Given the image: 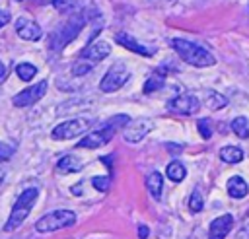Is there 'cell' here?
Wrapping results in <instances>:
<instances>
[{"label": "cell", "instance_id": "6da1fadb", "mask_svg": "<svg viewBox=\"0 0 249 239\" xmlns=\"http://www.w3.org/2000/svg\"><path fill=\"white\" fill-rule=\"evenodd\" d=\"M86 21H88V17H86V14L84 12H76V14H72L58 29H54L53 33H51V37H49V49L51 51H62L70 41H74L76 37H78V33L82 31V27L86 25Z\"/></svg>", "mask_w": 249, "mask_h": 239}, {"label": "cell", "instance_id": "7a4b0ae2", "mask_svg": "<svg viewBox=\"0 0 249 239\" xmlns=\"http://www.w3.org/2000/svg\"><path fill=\"white\" fill-rule=\"evenodd\" d=\"M128 120H130V117H128V115H115V117H111V119L103 124V128H99V130H93V132L86 134V138H82V140L78 142V148L95 150V148L105 146V144L115 136V132H117V130L124 128V124H126Z\"/></svg>", "mask_w": 249, "mask_h": 239}, {"label": "cell", "instance_id": "3957f363", "mask_svg": "<svg viewBox=\"0 0 249 239\" xmlns=\"http://www.w3.org/2000/svg\"><path fill=\"white\" fill-rule=\"evenodd\" d=\"M171 47L173 51L189 64L198 66V68H206V66H214L216 58L212 56V52H208L206 49H202L196 43H191L187 39H171Z\"/></svg>", "mask_w": 249, "mask_h": 239}, {"label": "cell", "instance_id": "277c9868", "mask_svg": "<svg viewBox=\"0 0 249 239\" xmlns=\"http://www.w3.org/2000/svg\"><path fill=\"white\" fill-rule=\"evenodd\" d=\"M37 196H39V188H37V187H29V188H25V190L18 196V200L14 202L12 212H10V216H8V222L4 223V231H14V229H18V227L27 220L31 208L35 206Z\"/></svg>", "mask_w": 249, "mask_h": 239}, {"label": "cell", "instance_id": "5b68a950", "mask_svg": "<svg viewBox=\"0 0 249 239\" xmlns=\"http://www.w3.org/2000/svg\"><path fill=\"white\" fill-rule=\"evenodd\" d=\"M76 223V214L72 210H54L45 214L43 218L37 220L35 229L39 233H51V231H58L62 227H70Z\"/></svg>", "mask_w": 249, "mask_h": 239}, {"label": "cell", "instance_id": "8992f818", "mask_svg": "<svg viewBox=\"0 0 249 239\" xmlns=\"http://www.w3.org/2000/svg\"><path fill=\"white\" fill-rule=\"evenodd\" d=\"M126 80H128V72H126L124 64L123 62H117V64H113L107 70V74L99 82V89L105 91V93H113V91L121 89L126 84Z\"/></svg>", "mask_w": 249, "mask_h": 239}, {"label": "cell", "instance_id": "52a82bcc", "mask_svg": "<svg viewBox=\"0 0 249 239\" xmlns=\"http://www.w3.org/2000/svg\"><path fill=\"white\" fill-rule=\"evenodd\" d=\"M89 126V120L88 119H70V120H64L60 124H56L53 128V138L54 140H70V138H76L80 134H84Z\"/></svg>", "mask_w": 249, "mask_h": 239}, {"label": "cell", "instance_id": "ba28073f", "mask_svg": "<svg viewBox=\"0 0 249 239\" xmlns=\"http://www.w3.org/2000/svg\"><path fill=\"white\" fill-rule=\"evenodd\" d=\"M47 85H49L47 80H41L39 84H35V85H31V87L19 91L18 95H14L12 103H14L16 107H31V105H35V103L47 93Z\"/></svg>", "mask_w": 249, "mask_h": 239}, {"label": "cell", "instance_id": "9c48e42d", "mask_svg": "<svg viewBox=\"0 0 249 239\" xmlns=\"http://www.w3.org/2000/svg\"><path fill=\"white\" fill-rule=\"evenodd\" d=\"M167 109L177 115H195L200 109V101L191 93H181L167 103Z\"/></svg>", "mask_w": 249, "mask_h": 239}, {"label": "cell", "instance_id": "30bf717a", "mask_svg": "<svg viewBox=\"0 0 249 239\" xmlns=\"http://www.w3.org/2000/svg\"><path fill=\"white\" fill-rule=\"evenodd\" d=\"M152 130V122L148 119H138V120H128L123 130V138L126 142H140L148 132Z\"/></svg>", "mask_w": 249, "mask_h": 239}, {"label": "cell", "instance_id": "8fae6325", "mask_svg": "<svg viewBox=\"0 0 249 239\" xmlns=\"http://www.w3.org/2000/svg\"><path fill=\"white\" fill-rule=\"evenodd\" d=\"M109 54H111V45L105 43V41H93V43H89L88 47H84L80 51V58H84V60H88L91 64L101 62Z\"/></svg>", "mask_w": 249, "mask_h": 239}, {"label": "cell", "instance_id": "7c38bea8", "mask_svg": "<svg viewBox=\"0 0 249 239\" xmlns=\"http://www.w3.org/2000/svg\"><path fill=\"white\" fill-rule=\"evenodd\" d=\"M233 227V216L231 214H222L216 220L210 222L208 227V239H226V235Z\"/></svg>", "mask_w": 249, "mask_h": 239}, {"label": "cell", "instance_id": "4fadbf2b", "mask_svg": "<svg viewBox=\"0 0 249 239\" xmlns=\"http://www.w3.org/2000/svg\"><path fill=\"white\" fill-rule=\"evenodd\" d=\"M16 33H18V37H21L23 41H39L41 35H43L39 23L33 21V19H29V17H19V19L16 21Z\"/></svg>", "mask_w": 249, "mask_h": 239}, {"label": "cell", "instance_id": "5bb4252c", "mask_svg": "<svg viewBox=\"0 0 249 239\" xmlns=\"http://www.w3.org/2000/svg\"><path fill=\"white\" fill-rule=\"evenodd\" d=\"M115 41H117L119 45H123L124 49L132 51V52H138V54H144V56L154 54V51H152V49H148V47L140 45V43H138L136 39H132L128 33H117V35H115Z\"/></svg>", "mask_w": 249, "mask_h": 239}, {"label": "cell", "instance_id": "9a60e30c", "mask_svg": "<svg viewBox=\"0 0 249 239\" xmlns=\"http://www.w3.org/2000/svg\"><path fill=\"white\" fill-rule=\"evenodd\" d=\"M247 192H249V185L245 183V179L235 175L228 181V194L231 198H243V196H247Z\"/></svg>", "mask_w": 249, "mask_h": 239}, {"label": "cell", "instance_id": "2e32d148", "mask_svg": "<svg viewBox=\"0 0 249 239\" xmlns=\"http://www.w3.org/2000/svg\"><path fill=\"white\" fill-rule=\"evenodd\" d=\"M146 187H148V192H150L156 200H160V198H161V187H163V177H161V173L152 171V173L148 175V179H146Z\"/></svg>", "mask_w": 249, "mask_h": 239}, {"label": "cell", "instance_id": "e0dca14e", "mask_svg": "<svg viewBox=\"0 0 249 239\" xmlns=\"http://www.w3.org/2000/svg\"><path fill=\"white\" fill-rule=\"evenodd\" d=\"M243 157H245V154L237 146H224L220 150V159L226 161V163H239Z\"/></svg>", "mask_w": 249, "mask_h": 239}, {"label": "cell", "instance_id": "ac0fdd59", "mask_svg": "<svg viewBox=\"0 0 249 239\" xmlns=\"http://www.w3.org/2000/svg\"><path fill=\"white\" fill-rule=\"evenodd\" d=\"M80 169H82V163H80V159L74 157V155H64V157H60L58 163H56V171H58V173H76V171H80Z\"/></svg>", "mask_w": 249, "mask_h": 239}, {"label": "cell", "instance_id": "d6986e66", "mask_svg": "<svg viewBox=\"0 0 249 239\" xmlns=\"http://www.w3.org/2000/svg\"><path fill=\"white\" fill-rule=\"evenodd\" d=\"M165 175H167L169 181L181 183V181L185 179V175H187V169H185V165H183L181 161H171V163L165 167Z\"/></svg>", "mask_w": 249, "mask_h": 239}, {"label": "cell", "instance_id": "ffe728a7", "mask_svg": "<svg viewBox=\"0 0 249 239\" xmlns=\"http://www.w3.org/2000/svg\"><path fill=\"white\" fill-rule=\"evenodd\" d=\"M231 130L237 138H249V120L245 117H237L231 120Z\"/></svg>", "mask_w": 249, "mask_h": 239}, {"label": "cell", "instance_id": "44dd1931", "mask_svg": "<svg viewBox=\"0 0 249 239\" xmlns=\"http://www.w3.org/2000/svg\"><path fill=\"white\" fill-rule=\"evenodd\" d=\"M165 84V76L163 74H152L146 84H144V93H154V91H160Z\"/></svg>", "mask_w": 249, "mask_h": 239}, {"label": "cell", "instance_id": "7402d4cb", "mask_svg": "<svg viewBox=\"0 0 249 239\" xmlns=\"http://www.w3.org/2000/svg\"><path fill=\"white\" fill-rule=\"evenodd\" d=\"M16 74H18V78H19V80L29 82V80L37 74V68H35L33 64H29V62H19V64L16 66Z\"/></svg>", "mask_w": 249, "mask_h": 239}, {"label": "cell", "instance_id": "603a6c76", "mask_svg": "<svg viewBox=\"0 0 249 239\" xmlns=\"http://www.w3.org/2000/svg\"><path fill=\"white\" fill-rule=\"evenodd\" d=\"M204 103H206V107H208V109H212V111H218V109L226 107L228 99H226V97H224L222 93H218V91H210Z\"/></svg>", "mask_w": 249, "mask_h": 239}, {"label": "cell", "instance_id": "cb8c5ba5", "mask_svg": "<svg viewBox=\"0 0 249 239\" xmlns=\"http://www.w3.org/2000/svg\"><path fill=\"white\" fill-rule=\"evenodd\" d=\"M189 208H191V212H200L202 210V206H204V200H202V194H200V190L198 188H195L193 192H191V196H189Z\"/></svg>", "mask_w": 249, "mask_h": 239}, {"label": "cell", "instance_id": "d4e9b609", "mask_svg": "<svg viewBox=\"0 0 249 239\" xmlns=\"http://www.w3.org/2000/svg\"><path fill=\"white\" fill-rule=\"evenodd\" d=\"M91 62H88V60H84V58H80L78 62H74L72 64V74L74 76H86L89 70H91Z\"/></svg>", "mask_w": 249, "mask_h": 239}, {"label": "cell", "instance_id": "484cf974", "mask_svg": "<svg viewBox=\"0 0 249 239\" xmlns=\"http://www.w3.org/2000/svg\"><path fill=\"white\" fill-rule=\"evenodd\" d=\"M14 152H16V148H14L12 144L0 140V161H8V159L14 155Z\"/></svg>", "mask_w": 249, "mask_h": 239}, {"label": "cell", "instance_id": "4316f807", "mask_svg": "<svg viewBox=\"0 0 249 239\" xmlns=\"http://www.w3.org/2000/svg\"><path fill=\"white\" fill-rule=\"evenodd\" d=\"M196 126H198V132L202 134V138L208 140V138L212 136V126H210V120H208V119H200Z\"/></svg>", "mask_w": 249, "mask_h": 239}, {"label": "cell", "instance_id": "83f0119b", "mask_svg": "<svg viewBox=\"0 0 249 239\" xmlns=\"http://www.w3.org/2000/svg\"><path fill=\"white\" fill-rule=\"evenodd\" d=\"M109 177H93L91 179V185L97 188V190H101V192H105L107 188H109Z\"/></svg>", "mask_w": 249, "mask_h": 239}, {"label": "cell", "instance_id": "f1b7e54d", "mask_svg": "<svg viewBox=\"0 0 249 239\" xmlns=\"http://www.w3.org/2000/svg\"><path fill=\"white\" fill-rule=\"evenodd\" d=\"M8 21H10V14L4 12V10H0V27H4Z\"/></svg>", "mask_w": 249, "mask_h": 239}, {"label": "cell", "instance_id": "f546056e", "mask_svg": "<svg viewBox=\"0 0 249 239\" xmlns=\"http://www.w3.org/2000/svg\"><path fill=\"white\" fill-rule=\"evenodd\" d=\"M148 235H150V229H148L146 225H140V227H138V237H140V239H146Z\"/></svg>", "mask_w": 249, "mask_h": 239}, {"label": "cell", "instance_id": "4dcf8cb0", "mask_svg": "<svg viewBox=\"0 0 249 239\" xmlns=\"http://www.w3.org/2000/svg\"><path fill=\"white\" fill-rule=\"evenodd\" d=\"M165 148H167L169 152H171V150H173V152H181V146H175V144H167Z\"/></svg>", "mask_w": 249, "mask_h": 239}, {"label": "cell", "instance_id": "1f68e13d", "mask_svg": "<svg viewBox=\"0 0 249 239\" xmlns=\"http://www.w3.org/2000/svg\"><path fill=\"white\" fill-rule=\"evenodd\" d=\"M16 2H23V0H16ZM37 4H53V0H33Z\"/></svg>", "mask_w": 249, "mask_h": 239}, {"label": "cell", "instance_id": "d6a6232c", "mask_svg": "<svg viewBox=\"0 0 249 239\" xmlns=\"http://www.w3.org/2000/svg\"><path fill=\"white\" fill-rule=\"evenodd\" d=\"M4 74H6V66L0 62V78H4Z\"/></svg>", "mask_w": 249, "mask_h": 239}, {"label": "cell", "instance_id": "836d02e7", "mask_svg": "<svg viewBox=\"0 0 249 239\" xmlns=\"http://www.w3.org/2000/svg\"><path fill=\"white\" fill-rule=\"evenodd\" d=\"M4 177H6V171H4V169H2V167H0V185H2V183H4Z\"/></svg>", "mask_w": 249, "mask_h": 239}, {"label": "cell", "instance_id": "e575fe53", "mask_svg": "<svg viewBox=\"0 0 249 239\" xmlns=\"http://www.w3.org/2000/svg\"><path fill=\"white\" fill-rule=\"evenodd\" d=\"M189 239H196V237H189Z\"/></svg>", "mask_w": 249, "mask_h": 239}]
</instances>
